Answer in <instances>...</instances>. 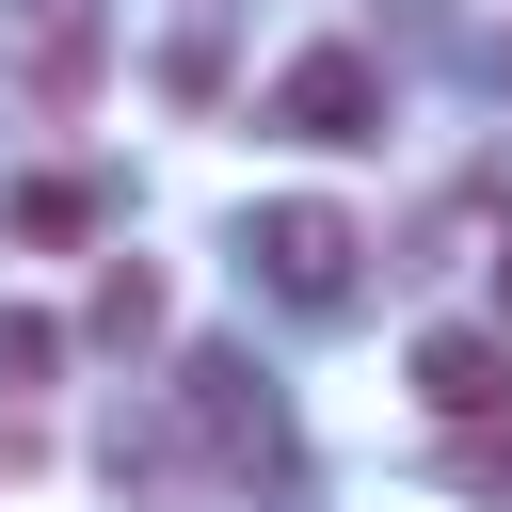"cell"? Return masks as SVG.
I'll list each match as a JSON object with an SVG mask.
<instances>
[{"label": "cell", "instance_id": "cell-3", "mask_svg": "<svg viewBox=\"0 0 512 512\" xmlns=\"http://www.w3.org/2000/svg\"><path fill=\"white\" fill-rule=\"evenodd\" d=\"M416 400H432L448 432H512V336H496V320H432V336H416Z\"/></svg>", "mask_w": 512, "mask_h": 512}, {"label": "cell", "instance_id": "cell-5", "mask_svg": "<svg viewBox=\"0 0 512 512\" xmlns=\"http://www.w3.org/2000/svg\"><path fill=\"white\" fill-rule=\"evenodd\" d=\"M80 336L144 352V336H160V272H144V256H112V272H96V304H80Z\"/></svg>", "mask_w": 512, "mask_h": 512}, {"label": "cell", "instance_id": "cell-10", "mask_svg": "<svg viewBox=\"0 0 512 512\" xmlns=\"http://www.w3.org/2000/svg\"><path fill=\"white\" fill-rule=\"evenodd\" d=\"M496 304H512V224H496Z\"/></svg>", "mask_w": 512, "mask_h": 512}, {"label": "cell", "instance_id": "cell-4", "mask_svg": "<svg viewBox=\"0 0 512 512\" xmlns=\"http://www.w3.org/2000/svg\"><path fill=\"white\" fill-rule=\"evenodd\" d=\"M272 128H288V144H368V128H384V64H368V48H304V64L272 80Z\"/></svg>", "mask_w": 512, "mask_h": 512}, {"label": "cell", "instance_id": "cell-6", "mask_svg": "<svg viewBox=\"0 0 512 512\" xmlns=\"http://www.w3.org/2000/svg\"><path fill=\"white\" fill-rule=\"evenodd\" d=\"M16 240H96V176H32L16 192Z\"/></svg>", "mask_w": 512, "mask_h": 512}, {"label": "cell", "instance_id": "cell-1", "mask_svg": "<svg viewBox=\"0 0 512 512\" xmlns=\"http://www.w3.org/2000/svg\"><path fill=\"white\" fill-rule=\"evenodd\" d=\"M176 448H192V480H272L288 464V432H272L240 352H176Z\"/></svg>", "mask_w": 512, "mask_h": 512}, {"label": "cell", "instance_id": "cell-8", "mask_svg": "<svg viewBox=\"0 0 512 512\" xmlns=\"http://www.w3.org/2000/svg\"><path fill=\"white\" fill-rule=\"evenodd\" d=\"M448 480H480V496H512V432H464V448H448Z\"/></svg>", "mask_w": 512, "mask_h": 512}, {"label": "cell", "instance_id": "cell-9", "mask_svg": "<svg viewBox=\"0 0 512 512\" xmlns=\"http://www.w3.org/2000/svg\"><path fill=\"white\" fill-rule=\"evenodd\" d=\"M32 464H48V432H32V416H0V480H32Z\"/></svg>", "mask_w": 512, "mask_h": 512}, {"label": "cell", "instance_id": "cell-2", "mask_svg": "<svg viewBox=\"0 0 512 512\" xmlns=\"http://www.w3.org/2000/svg\"><path fill=\"white\" fill-rule=\"evenodd\" d=\"M240 256L272 272V304L336 320V304H352V272H368V224H352V208H320V192H288V208H256V240H240Z\"/></svg>", "mask_w": 512, "mask_h": 512}, {"label": "cell", "instance_id": "cell-7", "mask_svg": "<svg viewBox=\"0 0 512 512\" xmlns=\"http://www.w3.org/2000/svg\"><path fill=\"white\" fill-rule=\"evenodd\" d=\"M64 368V320L48 304H0V384H48Z\"/></svg>", "mask_w": 512, "mask_h": 512}]
</instances>
